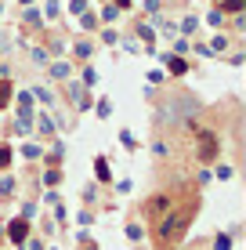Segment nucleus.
<instances>
[{
    "instance_id": "nucleus-1",
    "label": "nucleus",
    "mask_w": 246,
    "mask_h": 250,
    "mask_svg": "<svg viewBox=\"0 0 246 250\" xmlns=\"http://www.w3.org/2000/svg\"><path fill=\"white\" fill-rule=\"evenodd\" d=\"M192 221V210H177V214H170V218L163 221V229H159V236L163 239H177L185 232V225Z\"/></svg>"
},
{
    "instance_id": "nucleus-2",
    "label": "nucleus",
    "mask_w": 246,
    "mask_h": 250,
    "mask_svg": "<svg viewBox=\"0 0 246 250\" xmlns=\"http://www.w3.org/2000/svg\"><path fill=\"white\" fill-rule=\"evenodd\" d=\"M199 156H203V160L214 156V138H210V134H203V149H199Z\"/></svg>"
},
{
    "instance_id": "nucleus-3",
    "label": "nucleus",
    "mask_w": 246,
    "mask_h": 250,
    "mask_svg": "<svg viewBox=\"0 0 246 250\" xmlns=\"http://www.w3.org/2000/svg\"><path fill=\"white\" fill-rule=\"evenodd\" d=\"M25 236V225H22V221H15V225H11V239H22Z\"/></svg>"
},
{
    "instance_id": "nucleus-4",
    "label": "nucleus",
    "mask_w": 246,
    "mask_h": 250,
    "mask_svg": "<svg viewBox=\"0 0 246 250\" xmlns=\"http://www.w3.org/2000/svg\"><path fill=\"white\" fill-rule=\"evenodd\" d=\"M7 160H11V152H7V149H0V167H7Z\"/></svg>"
}]
</instances>
